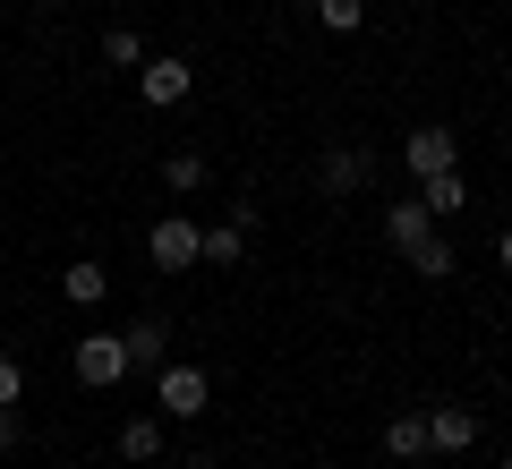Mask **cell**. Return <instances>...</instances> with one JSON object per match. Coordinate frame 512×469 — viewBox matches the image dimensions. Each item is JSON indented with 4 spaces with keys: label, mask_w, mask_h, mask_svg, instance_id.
Wrapping results in <instances>:
<instances>
[{
    "label": "cell",
    "mask_w": 512,
    "mask_h": 469,
    "mask_svg": "<svg viewBox=\"0 0 512 469\" xmlns=\"http://www.w3.org/2000/svg\"><path fill=\"white\" fill-rule=\"evenodd\" d=\"M69 367H77L86 393H111V384L128 376V342H120V333H86V342L69 350Z\"/></svg>",
    "instance_id": "cell-1"
},
{
    "label": "cell",
    "mask_w": 512,
    "mask_h": 469,
    "mask_svg": "<svg viewBox=\"0 0 512 469\" xmlns=\"http://www.w3.org/2000/svg\"><path fill=\"white\" fill-rule=\"evenodd\" d=\"M146 256H154L163 273H188V265H205V231H197L188 214H163V222L146 231Z\"/></svg>",
    "instance_id": "cell-2"
},
{
    "label": "cell",
    "mask_w": 512,
    "mask_h": 469,
    "mask_svg": "<svg viewBox=\"0 0 512 469\" xmlns=\"http://www.w3.org/2000/svg\"><path fill=\"white\" fill-rule=\"evenodd\" d=\"M402 163H410V180H427V171H461V137L427 120V128H410V137H402Z\"/></svg>",
    "instance_id": "cell-3"
},
{
    "label": "cell",
    "mask_w": 512,
    "mask_h": 469,
    "mask_svg": "<svg viewBox=\"0 0 512 469\" xmlns=\"http://www.w3.org/2000/svg\"><path fill=\"white\" fill-rule=\"evenodd\" d=\"M154 393H163V410H171V418H197L205 401H214V376L171 359V367H154Z\"/></svg>",
    "instance_id": "cell-4"
},
{
    "label": "cell",
    "mask_w": 512,
    "mask_h": 469,
    "mask_svg": "<svg viewBox=\"0 0 512 469\" xmlns=\"http://www.w3.org/2000/svg\"><path fill=\"white\" fill-rule=\"evenodd\" d=\"M367 171H376V154H367V145H333L325 163H316V188H325V197H359Z\"/></svg>",
    "instance_id": "cell-5"
},
{
    "label": "cell",
    "mask_w": 512,
    "mask_h": 469,
    "mask_svg": "<svg viewBox=\"0 0 512 469\" xmlns=\"http://www.w3.org/2000/svg\"><path fill=\"white\" fill-rule=\"evenodd\" d=\"M470 444H478V410H461V401L427 410V452H470Z\"/></svg>",
    "instance_id": "cell-6"
},
{
    "label": "cell",
    "mask_w": 512,
    "mask_h": 469,
    "mask_svg": "<svg viewBox=\"0 0 512 469\" xmlns=\"http://www.w3.org/2000/svg\"><path fill=\"white\" fill-rule=\"evenodd\" d=\"M248 231H256V205H231V222L205 231V265H239L248 256Z\"/></svg>",
    "instance_id": "cell-7"
},
{
    "label": "cell",
    "mask_w": 512,
    "mask_h": 469,
    "mask_svg": "<svg viewBox=\"0 0 512 469\" xmlns=\"http://www.w3.org/2000/svg\"><path fill=\"white\" fill-rule=\"evenodd\" d=\"M137 94H146L154 111L188 103V60H146V69H137Z\"/></svg>",
    "instance_id": "cell-8"
},
{
    "label": "cell",
    "mask_w": 512,
    "mask_h": 469,
    "mask_svg": "<svg viewBox=\"0 0 512 469\" xmlns=\"http://www.w3.org/2000/svg\"><path fill=\"white\" fill-rule=\"evenodd\" d=\"M384 239H393V256H410L419 239H436V214H427L419 197H410V205H384Z\"/></svg>",
    "instance_id": "cell-9"
},
{
    "label": "cell",
    "mask_w": 512,
    "mask_h": 469,
    "mask_svg": "<svg viewBox=\"0 0 512 469\" xmlns=\"http://www.w3.org/2000/svg\"><path fill=\"white\" fill-rule=\"evenodd\" d=\"M120 342H128V367H171V333L154 325V316H137Z\"/></svg>",
    "instance_id": "cell-10"
},
{
    "label": "cell",
    "mask_w": 512,
    "mask_h": 469,
    "mask_svg": "<svg viewBox=\"0 0 512 469\" xmlns=\"http://www.w3.org/2000/svg\"><path fill=\"white\" fill-rule=\"evenodd\" d=\"M419 205H427V214H461V205H470V180H461V171H427V180H419Z\"/></svg>",
    "instance_id": "cell-11"
},
{
    "label": "cell",
    "mask_w": 512,
    "mask_h": 469,
    "mask_svg": "<svg viewBox=\"0 0 512 469\" xmlns=\"http://www.w3.org/2000/svg\"><path fill=\"white\" fill-rule=\"evenodd\" d=\"M154 452H163V418H120V461L146 469Z\"/></svg>",
    "instance_id": "cell-12"
},
{
    "label": "cell",
    "mask_w": 512,
    "mask_h": 469,
    "mask_svg": "<svg viewBox=\"0 0 512 469\" xmlns=\"http://www.w3.org/2000/svg\"><path fill=\"white\" fill-rule=\"evenodd\" d=\"M384 452H393V461H427V410L393 418V427H384Z\"/></svg>",
    "instance_id": "cell-13"
},
{
    "label": "cell",
    "mask_w": 512,
    "mask_h": 469,
    "mask_svg": "<svg viewBox=\"0 0 512 469\" xmlns=\"http://www.w3.org/2000/svg\"><path fill=\"white\" fill-rule=\"evenodd\" d=\"M60 290H69V299H77V307H94V299H103V290H111V273H103V265H94V256H77V265H69V273H60Z\"/></svg>",
    "instance_id": "cell-14"
},
{
    "label": "cell",
    "mask_w": 512,
    "mask_h": 469,
    "mask_svg": "<svg viewBox=\"0 0 512 469\" xmlns=\"http://www.w3.org/2000/svg\"><path fill=\"white\" fill-rule=\"evenodd\" d=\"M163 188L197 197V188H205V154H188V145H180V154H163Z\"/></svg>",
    "instance_id": "cell-15"
},
{
    "label": "cell",
    "mask_w": 512,
    "mask_h": 469,
    "mask_svg": "<svg viewBox=\"0 0 512 469\" xmlns=\"http://www.w3.org/2000/svg\"><path fill=\"white\" fill-rule=\"evenodd\" d=\"M103 60H111V69H146V35H137V26H111V35H103Z\"/></svg>",
    "instance_id": "cell-16"
},
{
    "label": "cell",
    "mask_w": 512,
    "mask_h": 469,
    "mask_svg": "<svg viewBox=\"0 0 512 469\" xmlns=\"http://www.w3.org/2000/svg\"><path fill=\"white\" fill-rule=\"evenodd\" d=\"M410 273H419V282H444V273H453V239H419V248H410Z\"/></svg>",
    "instance_id": "cell-17"
},
{
    "label": "cell",
    "mask_w": 512,
    "mask_h": 469,
    "mask_svg": "<svg viewBox=\"0 0 512 469\" xmlns=\"http://www.w3.org/2000/svg\"><path fill=\"white\" fill-rule=\"evenodd\" d=\"M316 18H325L333 35H359V26H367V0H316Z\"/></svg>",
    "instance_id": "cell-18"
},
{
    "label": "cell",
    "mask_w": 512,
    "mask_h": 469,
    "mask_svg": "<svg viewBox=\"0 0 512 469\" xmlns=\"http://www.w3.org/2000/svg\"><path fill=\"white\" fill-rule=\"evenodd\" d=\"M18 393H26V367L0 350V410H18Z\"/></svg>",
    "instance_id": "cell-19"
},
{
    "label": "cell",
    "mask_w": 512,
    "mask_h": 469,
    "mask_svg": "<svg viewBox=\"0 0 512 469\" xmlns=\"http://www.w3.org/2000/svg\"><path fill=\"white\" fill-rule=\"evenodd\" d=\"M18 435H26V418H18V410H0V452H18Z\"/></svg>",
    "instance_id": "cell-20"
},
{
    "label": "cell",
    "mask_w": 512,
    "mask_h": 469,
    "mask_svg": "<svg viewBox=\"0 0 512 469\" xmlns=\"http://www.w3.org/2000/svg\"><path fill=\"white\" fill-rule=\"evenodd\" d=\"M495 256H504V273H512V231H504V239H495Z\"/></svg>",
    "instance_id": "cell-21"
},
{
    "label": "cell",
    "mask_w": 512,
    "mask_h": 469,
    "mask_svg": "<svg viewBox=\"0 0 512 469\" xmlns=\"http://www.w3.org/2000/svg\"><path fill=\"white\" fill-rule=\"evenodd\" d=\"M0 18H9V0H0Z\"/></svg>",
    "instance_id": "cell-22"
},
{
    "label": "cell",
    "mask_w": 512,
    "mask_h": 469,
    "mask_svg": "<svg viewBox=\"0 0 512 469\" xmlns=\"http://www.w3.org/2000/svg\"><path fill=\"white\" fill-rule=\"evenodd\" d=\"M495 469H512V461H495Z\"/></svg>",
    "instance_id": "cell-23"
}]
</instances>
